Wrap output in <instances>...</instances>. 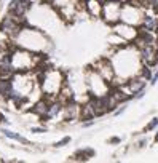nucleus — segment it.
<instances>
[{
  "label": "nucleus",
  "mask_w": 158,
  "mask_h": 163,
  "mask_svg": "<svg viewBox=\"0 0 158 163\" xmlns=\"http://www.w3.org/2000/svg\"><path fill=\"white\" fill-rule=\"evenodd\" d=\"M32 2L31 0H11L8 5V13L15 18H24L26 13L31 10Z\"/></svg>",
  "instance_id": "obj_1"
},
{
  "label": "nucleus",
  "mask_w": 158,
  "mask_h": 163,
  "mask_svg": "<svg viewBox=\"0 0 158 163\" xmlns=\"http://www.w3.org/2000/svg\"><path fill=\"white\" fill-rule=\"evenodd\" d=\"M145 85H147V80L137 74L136 77H131V79H128L125 82V91L128 94H136L139 91L145 90Z\"/></svg>",
  "instance_id": "obj_2"
},
{
  "label": "nucleus",
  "mask_w": 158,
  "mask_h": 163,
  "mask_svg": "<svg viewBox=\"0 0 158 163\" xmlns=\"http://www.w3.org/2000/svg\"><path fill=\"white\" fill-rule=\"evenodd\" d=\"M13 91H15V83L11 77H0V96L3 99H11Z\"/></svg>",
  "instance_id": "obj_3"
},
{
  "label": "nucleus",
  "mask_w": 158,
  "mask_h": 163,
  "mask_svg": "<svg viewBox=\"0 0 158 163\" xmlns=\"http://www.w3.org/2000/svg\"><path fill=\"white\" fill-rule=\"evenodd\" d=\"M62 110V104L61 103H53V104H48V109H46V114L43 117H40L42 120H51L55 118L59 112Z\"/></svg>",
  "instance_id": "obj_4"
},
{
  "label": "nucleus",
  "mask_w": 158,
  "mask_h": 163,
  "mask_svg": "<svg viewBox=\"0 0 158 163\" xmlns=\"http://www.w3.org/2000/svg\"><path fill=\"white\" fill-rule=\"evenodd\" d=\"M94 117H96V114H94V109H93L91 103L80 107V118H82V120H93Z\"/></svg>",
  "instance_id": "obj_5"
},
{
  "label": "nucleus",
  "mask_w": 158,
  "mask_h": 163,
  "mask_svg": "<svg viewBox=\"0 0 158 163\" xmlns=\"http://www.w3.org/2000/svg\"><path fill=\"white\" fill-rule=\"evenodd\" d=\"M48 101H45V99H42L40 103H37L35 106H34V109H32V112L34 114H37L38 117H43V115L46 114V109H48Z\"/></svg>",
  "instance_id": "obj_6"
},
{
  "label": "nucleus",
  "mask_w": 158,
  "mask_h": 163,
  "mask_svg": "<svg viewBox=\"0 0 158 163\" xmlns=\"http://www.w3.org/2000/svg\"><path fill=\"white\" fill-rule=\"evenodd\" d=\"M94 155V150L93 149H83V150H78L75 154V157H77V160H88L89 157H93Z\"/></svg>",
  "instance_id": "obj_7"
},
{
  "label": "nucleus",
  "mask_w": 158,
  "mask_h": 163,
  "mask_svg": "<svg viewBox=\"0 0 158 163\" xmlns=\"http://www.w3.org/2000/svg\"><path fill=\"white\" fill-rule=\"evenodd\" d=\"M2 133L5 134L6 138H10V139H16V141H19V142H24V144H27V141H26L24 138H21V136H19V134L13 133V131H10V130H3Z\"/></svg>",
  "instance_id": "obj_8"
},
{
  "label": "nucleus",
  "mask_w": 158,
  "mask_h": 163,
  "mask_svg": "<svg viewBox=\"0 0 158 163\" xmlns=\"http://www.w3.org/2000/svg\"><path fill=\"white\" fill-rule=\"evenodd\" d=\"M139 75H142L145 80H150V79H152V70H150V66L144 64V66L141 67V70H139Z\"/></svg>",
  "instance_id": "obj_9"
},
{
  "label": "nucleus",
  "mask_w": 158,
  "mask_h": 163,
  "mask_svg": "<svg viewBox=\"0 0 158 163\" xmlns=\"http://www.w3.org/2000/svg\"><path fill=\"white\" fill-rule=\"evenodd\" d=\"M157 126H158V117L152 118V122H150V123L145 126V131H152V130H155Z\"/></svg>",
  "instance_id": "obj_10"
},
{
  "label": "nucleus",
  "mask_w": 158,
  "mask_h": 163,
  "mask_svg": "<svg viewBox=\"0 0 158 163\" xmlns=\"http://www.w3.org/2000/svg\"><path fill=\"white\" fill-rule=\"evenodd\" d=\"M69 142H70V138H69V136H66V138H64V139H61V141H59V142H56V144H55V147H62V145L69 144Z\"/></svg>",
  "instance_id": "obj_11"
},
{
  "label": "nucleus",
  "mask_w": 158,
  "mask_h": 163,
  "mask_svg": "<svg viewBox=\"0 0 158 163\" xmlns=\"http://www.w3.org/2000/svg\"><path fill=\"white\" fill-rule=\"evenodd\" d=\"M120 142V138H112L110 139V144H118Z\"/></svg>",
  "instance_id": "obj_12"
},
{
  "label": "nucleus",
  "mask_w": 158,
  "mask_h": 163,
  "mask_svg": "<svg viewBox=\"0 0 158 163\" xmlns=\"http://www.w3.org/2000/svg\"><path fill=\"white\" fill-rule=\"evenodd\" d=\"M32 131L34 133H42V131H45L43 128H32Z\"/></svg>",
  "instance_id": "obj_13"
},
{
  "label": "nucleus",
  "mask_w": 158,
  "mask_h": 163,
  "mask_svg": "<svg viewBox=\"0 0 158 163\" xmlns=\"http://www.w3.org/2000/svg\"><path fill=\"white\" fill-rule=\"evenodd\" d=\"M150 80H152V83H155V82L158 80V72H157V74H155V75H153V77H152V79H150Z\"/></svg>",
  "instance_id": "obj_14"
},
{
  "label": "nucleus",
  "mask_w": 158,
  "mask_h": 163,
  "mask_svg": "<svg viewBox=\"0 0 158 163\" xmlns=\"http://www.w3.org/2000/svg\"><path fill=\"white\" fill-rule=\"evenodd\" d=\"M0 122H2V123H6V122H8V120H6V118H5V117H3V115H2V114H0Z\"/></svg>",
  "instance_id": "obj_15"
},
{
  "label": "nucleus",
  "mask_w": 158,
  "mask_h": 163,
  "mask_svg": "<svg viewBox=\"0 0 158 163\" xmlns=\"http://www.w3.org/2000/svg\"><path fill=\"white\" fill-rule=\"evenodd\" d=\"M109 2H113V3H120V5H122V3L125 2V0H109Z\"/></svg>",
  "instance_id": "obj_16"
},
{
  "label": "nucleus",
  "mask_w": 158,
  "mask_h": 163,
  "mask_svg": "<svg viewBox=\"0 0 158 163\" xmlns=\"http://www.w3.org/2000/svg\"><path fill=\"white\" fill-rule=\"evenodd\" d=\"M155 34H157V37H158V22H157V27H155Z\"/></svg>",
  "instance_id": "obj_17"
},
{
  "label": "nucleus",
  "mask_w": 158,
  "mask_h": 163,
  "mask_svg": "<svg viewBox=\"0 0 158 163\" xmlns=\"http://www.w3.org/2000/svg\"><path fill=\"white\" fill-rule=\"evenodd\" d=\"M155 142H158V133L155 134Z\"/></svg>",
  "instance_id": "obj_18"
},
{
  "label": "nucleus",
  "mask_w": 158,
  "mask_h": 163,
  "mask_svg": "<svg viewBox=\"0 0 158 163\" xmlns=\"http://www.w3.org/2000/svg\"><path fill=\"white\" fill-rule=\"evenodd\" d=\"M31 2H42V0H31Z\"/></svg>",
  "instance_id": "obj_19"
}]
</instances>
